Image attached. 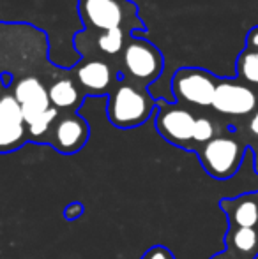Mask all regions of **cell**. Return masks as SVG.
Listing matches in <instances>:
<instances>
[{
	"mask_svg": "<svg viewBox=\"0 0 258 259\" xmlns=\"http://www.w3.org/2000/svg\"><path fill=\"white\" fill-rule=\"evenodd\" d=\"M258 106V92L241 79H217L216 92L210 108L221 115L246 116L251 115Z\"/></svg>",
	"mask_w": 258,
	"mask_h": 259,
	"instance_id": "cell-7",
	"label": "cell"
},
{
	"mask_svg": "<svg viewBox=\"0 0 258 259\" xmlns=\"http://www.w3.org/2000/svg\"><path fill=\"white\" fill-rule=\"evenodd\" d=\"M228 252L237 259H256L258 256V229L228 228L225 235Z\"/></svg>",
	"mask_w": 258,
	"mask_h": 259,
	"instance_id": "cell-14",
	"label": "cell"
},
{
	"mask_svg": "<svg viewBox=\"0 0 258 259\" xmlns=\"http://www.w3.org/2000/svg\"><path fill=\"white\" fill-rule=\"evenodd\" d=\"M235 69H237V79L246 83L248 87L258 90V53L251 50H244L239 53L237 62H235Z\"/></svg>",
	"mask_w": 258,
	"mask_h": 259,
	"instance_id": "cell-16",
	"label": "cell"
},
{
	"mask_svg": "<svg viewBox=\"0 0 258 259\" xmlns=\"http://www.w3.org/2000/svg\"><path fill=\"white\" fill-rule=\"evenodd\" d=\"M83 211H85V206H83L82 203L72 201V203H69V205L64 208V219H65V221H76V219L82 217Z\"/></svg>",
	"mask_w": 258,
	"mask_h": 259,
	"instance_id": "cell-20",
	"label": "cell"
},
{
	"mask_svg": "<svg viewBox=\"0 0 258 259\" xmlns=\"http://www.w3.org/2000/svg\"><path fill=\"white\" fill-rule=\"evenodd\" d=\"M246 50H251V52L258 53V25L253 27L248 32V35H246Z\"/></svg>",
	"mask_w": 258,
	"mask_h": 259,
	"instance_id": "cell-21",
	"label": "cell"
},
{
	"mask_svg": "<svg viewBox=\"0 0 258 259\" xmlns=\"http://www.w3.org/2000/svg\"><path fill=\"white\" fill-rule=\"evenodd\" d=\"M217 79L205 69L180 67L172 78V92L179 103L207 108L212 104Z\"/></svg>",
	"mask_w": 258,
	"mask_h": 259,
	"instance_id": "cell-5",
	"label": "cell"
},
{
	"mask_svg": "<svg viewBox=\"0 0 258 259\" xmlns=\"http://www.w3.org/2000/svg\"><path fill=\"white\" fill-rule=\"evenodd\" d=\"M28 141L27 123L18 101L11 96L0 97V154L14 152Z\"/></svg>",
	"mask_w": 258,
	"mask_h": 259,
	"instance_id": "cell-10",
	"label": "cell"
},
{
	"mask_svg": "<svg viewBox=\"0 0 258 259\" xmlns=\"http://www.w3.org/2000/svg\"><path fill=\"white\" fill-rule=\"evenodd\" d=\"M156 106L158 103L149 94L147 87L138 85L128 78H121L108 94L106 115L114 127L133 129L151 118Z\"/></svg>",
	"mask_w": 258,
	"mask_h": 259,
	"instance_id": "cell-1",
	"label": "cell"
},
{
	"mask_svg": "<svg viewBox=\"0 0 258 259\" xmlns=\"http://www.w3.org/2000/svg\"><path fill=\"white\" fill-rule=\"evenodd\" d=\"M13 97L20 104L21 113H23V120L27 125L30 122H34L39 115H43L46 109L52 108V103H50L48 97V89L35 76L21 78L14 85Z\"/></svg>",
	"mask_w": 258,
	"mask_h": 259,
	"instance_id": "cell-11",
	"label": "cell"
},
{
	"mask_svg": "<svg viewBox=\"0 0 258 259\" xmlns=\"http://www.w3.org/2000/svg\"><path fill=\"white\" fill-rule=\"evenodd\" d=\"M248 125H249V131H251V134L258 136V111L251 116V120H249Z\"/></svg>",
	"mask_w": 258,
	"mask_h": 259,
	"instance_id": "cell-22",
	"label": "cell"
},
{
	"mask_svg": "<svg viewBox=\"0 0 258 259\" xmlns=\"http://www.w3.org/2000/svg\"><path fill=\"white\" fill-rule=\"evenodd\" d=\"M83 35L92 39V45L96 48V53L89 58H103V60H106V58L122 55L131 37V32L126 30V28H112V30L103 32L83 30Z\"/></svg>",
	"mask_w": 258,
	"mask_h": 259,
	"instance_id": "cell-13",
	"label": "cell"
},
{
	"mask_svg": "<svg viewBox=\"0 0 258 259\" xmlns=\"http://www.w3.org/2000/svg\"><path fill=\"white\" fill-rule=\"evenodd\" d=\"M48 97L52 108L60 113H76L83 101V92L72 79H57L48 89Z\"/></svg>",
	"mask_w": 258,
	"mask_h": 259,
	"instance_id": "cell-15",
	"label": "cell"
},
{
	"mask_svg": "<svg viewBox=\"0 0 258 259\" xmlns=\"http://www.w3.org/2000/svg\"><path fill=\"white\" fill-rule=\"evenodd\" d=\"M210 259H237L235 256H232L228 250H221V252H217V254H214Z\"/></svg>",
	"mask_w": 258,
	"mask_h": 259,
	"instance_id": "cell-23",
	"label": "cell"
},
{
	"mask_svg": "<svg viewBox=\"0 0 258 259\" xmlns=\"http://www.w3.org/2000/svg\"><path fill=\"white\" fill-rule=\"evenodd\" d=\"M59 115H60L59 109L50 108V109H46L43 115H39L34 122L28 123V125H27L28 140L34 141V143H45L46 138H48L50 129H52L53 122H55Z\"/></svg>",
	"mask_w": 258,
	"mask_h": 259,
	"instance_id": "cell-17",
	"label": "cell"
},
{
	"mask_svg": "<svg viewBox=\"0 0 258 259\" xmlns=\"http://www.w3.org/2000/svg\"><path fill=\"white\" fill-rule=\"evenodd\" d=\"M75 79L85 96L99 97L110 94L117 76L103 58H82L75 67Z\"/></svg>",
	"mask_w": 258,
	"mask_h": 259,
	"instance_id": "cell-9",
	"label": "cell"
},
{
	"mask_svg": "<svg viewBox=\"0 0 258 259\" xmlns=\"http://www.w3.org/2000/svg\"><path fill=\"white\" fill-rule=\"evenodd\" d=\"M216 138V125L210 118L207 116H198L195 120V129H193V145L195 152L198 150L202 145L209 143L210 140Z\"/></svg>",
	"mask_w": 258,
	"mask_h": 259,
	"instance_id": "cell-18",
	"label": "cell"
},
{
	"mask_svg": "<svg viewBox=\"0 0 258 259\" xmlns=\"http://www.w3.org/2000/svg\"><path fill=\"white\" fill-rule=\"evenodd\" d=\"M90 136V127L76 113H60L53 122L45 143L52 145L57 152L71 155L80 152L87 145Z\"/></svg>",
	"mask_w": 258,
	"mask_h": 259,
	"instance_id": "cell-8",
	"label": "cell"
},
{
	"mask_svg": "<svg viewBox=\"0 0 258 259\" xmlns=\"http://www.w3.org/2000/svg\"><path fill=\"white\" fill-rule=\"evenodd\" d=\"M165 60L163 53L147 39L131 35L122 52V74L138 85L149 87L163 74Z\"/></svg>",
	"mask_w": 258,
	"mask_h": 259,
	"instance_id": "cell-3",
	"label": "cell"
},
{
	"mask_svg": "<svg viewBox=\"0 0 258 259\" xmlns=\"http://www.w3.org/2000/svg\"><path fill=\"white\" fill-rule=\"evenodd\" d=\"M246 147L232 136H216L196 150L205 173L216 180H228L241 167Z\"/></svg>",
	"mask_w": 258,
	"mask_h": 259,
	"instance_id": "cell-4",
	"label": "cell"
},
{
	"mask_svg": "<svg viewBox=\"0 0 258 259\" xmlns=\"http://www.w3.org/2000/svg\"><path fill=\"white\" fill-rule=\"evenodd\" d=\"M78 13L85 30L90 32L126 28L134 34L136 30H145L136 6L129 0H80Z\"/></svg>",
	"mask_w": 258,
	"mask_h": 259,
	"instance_id": "cell-2",
	"label": "cell"
},
{
	"mask_svg": "<svg viewBox=\"0 0 258 259\" xmlns=\"http://www.w3.org/2000/svg\"><path fill=\"white\" fill-rule=\"evenodd\" d=\"M140 259H177L175 254L165 245H152L151 249H147L141 254Z\"/></svg>",
	"mask_w": 258,
	"mask_h": 259,
	"instance_id": "cell-19",
	"label": "cell"
},
{
	"mask_svg": "<svg viewBox=\"0 0 258 259\" xmlns=\"http://www.w3.org/2000/svg\"><path fill=\"white\" fill-rule=\"evenodd\" d=\"M219 208L227 215L228 228L258 229V192H244L235 198H223Z\"/></svg>",
	"mask_w": 258,
	"mask_h": 259,
	"instance_id": "cell-12",
	"label": "cell"
},
{
	"mask_svg": "<svg viewBox=\"0 0 258 259\" xmlns=\"http://www.w3.org/2000/svg\"><path fill=\"white\" fill-rule=\"evenodd\" d=\"M196 116L190 109L175 104H158V115H156L154 125L156 131L165 138L168 143L179 148H188L195 152L193 145V129Z\"/></svg>",
	"mask_w": 258,
	"mask_h": 259,
	"instance_id": "cell-6",
	"label": "cell"
}]
</instances>
